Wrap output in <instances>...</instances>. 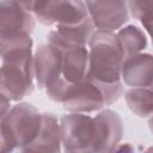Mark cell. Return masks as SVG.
I'll list each match as a JSON object with an SVG mask.
<instances>
[{
    "instance_id": "18",
    "label": "cell",
    "mask_w": 153,
    "mask_h": 153,
    "mask_svg": "<svg viewBox=\"0 0 153 153\" xmlns=\"http://www.w3.org/2000/svg\"><path fill=\"white\" fill-rule=\"evenodd\" d=\"M10 108H11V100H8L6 97H4L0 93V120L4 117V115L7 112Z\"/></svg>"
},
{
    "instance_id": "17",
    "label": "cell",
    "mask_w": 153,
    "mask_h": 153,
    "mask_svg": "<svg viewBox=\"0 0 153 153\" xmlns=\"http://www.w3.org/2000/svg\"><path fill=\"white\" fill-rule=\"evenodd\" d=\"M14 151L12 148V146L8 143L4 131H2V128H1V124H0V153L1 152H12Z\"/></svg>"
},
{
    "instance_id": "7",
    "label": "cell",
    "mask_w": 153,
    "mask_h": 153,
    "mask_svg": "<svg viewBox=\"0 0 153 153\" xmlns=\"http://www.w3.org/2000/svg\"><path fill=\"white\" fill-rule=\"evenodd\" d=\"M84 4L97 30L117 31L129 20L126 0H84Z\"/></svg>"
},
{
    "instance_id": "5",
    "label": "cell",
    "mask_w": 153,
    "mask_h": 153,
    "mask_svg": "<svg viewBox=\"0 0 153 153\" xmlns=\"http://www.w3.org/2000/svg\"><path fill=\"white\" fill-rule=\"evenodd\" d=\"M33 17L44 25L76 26L90 20L84 0H36Z\"/></svg>"
},
{
    "instance_id": "19",
    "label": "cell",
    "mask_w": 153,
    "mask_h": 153,
    "mask_svg": "<svg viewBox=\"0 0 153 153\" xmlns=\"http://www.w3.org/2000/svg\"><path fill=\"white\" fill-rule=\"evenodd\" d=\"M17 2H19L26 11H29V12H31L32 13V8H33V4H35V1L36 0H16Z\"/></svg>"
},
{
    "instance_id": "1",
    "label": "cell",
    "mask_w": 153,
    "mask_h": 153,
    "mask_svg": "<svg viewBox=\"0 0 153 153\" xmlns=\"http://www.w3.org/2000/svg\"><path fill=\"white\" fill-rule=\"evenodd\" d=\"M88 79L99 88L105 105L117 102L123 94L121 71L124 61L117 35L114 31L94 30L88 39Z\"/></svg>"
},
{
    "instance_id": "16",
    "label": "cell",
    "mask_w": 153,
    "mask_h": 153,
    "mask_svg": "<svg viewBox=\"0 0 153 153\" xmlns=\"http://www.w3.org/2000/svg\"><path fill=\"white\" fill-rule=\"evenodd\" d=\"M128 8L135 19H139L147 32L152 26V0H129Z\"/></svg>"
},
{
    "instance_id": "11",
    "label": "cell",
    "mask_w": 153,
    "mask_h": 153,
    "mask_svg": "<svg viewBox=\"0 0 153 153\" xmlns=\"http://www.w3.org/2000/svg\"><path fill=\"white\" fill-rule=\"evenodd\" d=\"M36 25L35 17L16 0H0V36L29 33Z\"/></svg>"
},
{
    "instance_id": "2",
    "label": "cell",
    "mask_w": 153,
    "mask_h": 153,
    "mask_svg": "<svg viewBox=\"0 0 153 153\" xmlns=\"http://www.w3.org/2000/svg\"><path fill=\"white\" fill-rule=\"evenodd\" d=\"M0 60V93L11 102L31 94L35 87L32 48L11 50Z\"/></svg>"
},
{
    "instance_id": "12",
    "label": "cell",
    "mask_w": 153,
    "mask_h": 153,
    "mask_svg": "<svg viewBox=\"0 0 153 153\" xmlns=\"http://www.w3.org/2000/svg\"><path fill=\"white\" fill-rule=\"evenodd\" d=\"M153 63L152 55L137 53L128 56L122 65L121 80L129 87H152Z\"/></svg>"
},
{
    "instance_id": "4",
    "label": "cell",
    "mask_w": 153,
    "mask_h": 153,
    "mask_svg": "<svg viewBox=\"0 0 153 153\" xmlns=\"http://www.w3.org/2000/svg\"><path fill=\"white\" fill-rule=\"evenodd\" d=\"M42 123V114L32 104L23 102L11 106L0 120L2 131L13 149L22 152L35 140Z\"/></svg>"
},
{
    "instance_id": "9",
    "label": "cell",
    "mask_w": 153,
    "mask_h": 153,
    "mask_svg": "<svg viewBox=\"0 0 153 153\" xmlns=\"http://www.w3.org/2000/svg\"><path fill=\"white\" fill-rule=\"evenodd\" d=\"M33 74L39 88H48L62 78L61 51L47 43L39 45L33 55Z\"/></svg>"
},
{
    "instance_id": "15",
    "label": "cell",
    "mask_w": 153,
    "mask_h": 153,
    "mask_svg": "<svg viewBox=\"0 0 153 153\" xmlns=\"http://www.w3.org/2000/svg\"><path fill=\"white\" fill-rule=\"evenodd\" d=\"M124 99L136 116L141 118L151 117L153 112V93L148 87H130L124 92Z\"/></svg>"
},
{
    "instance_id": "8",
    "label": "cell",
    "mask_w": 153,
    "mask_h": 153,
    "mask_svg": "<svg viewBox=\"0 0 153 153\" xmlns=\"http://www.w3.org/2000/svg\"><path fill=\"white\" fill-rule=\"evenodd\" d=\"M123 136V122L111 109H103L93 117V140L91 152H114Z\"/></svg>"
},
{
    "instance_id": "6",
    "label": "cell",
    "mask_w": 153,
    "mask_h": 153,
    "mask_svg": "<svg viewBox=\"0 0 153 153\" xmlns=\"http://www.w3.org/2000/svg\"><path fill=\"white\" fill-rule=\"evenodd\" d=\"M61 146L68 153L91 152L93 117L81 112H69L60 118Z\"/></svg>"
},
{
    "instance_id": "14",
    "label": "cell",
    "mask_w": 153,
    "mask_h": 153,
    "mask_svg": "<svg viewBox=\"0 0 153 153\" xmlns=\"http://www.w3.org/2000/svg\"><path fill=\"white\" fill-rule=\"evenodd\" d=\"M117 37L122 48V51L124 54V60L134 54L141 53L147 47V37L140 27L136 25H126L117 30Z\"/></svg>"
},
{
    "instance_id": "10",
    "label": "cell",
    "mask_w": 153,
    "mask_h": 153,
    "mask_svg": "<svg viewBox=\"0 0 153 153\" xmlns=\"http://www.w3.org/2000/svg\"><path fill=\"white\" fill-rule=\"evenodd\" d=\"M50 44V43H49ZM61 51L62 78L68 82H78L88 78L90 57L86 45L51 44Z\"/></svg>"
},
{
    "instance_id": "13",
    "label": "cell",
    "mask_w": 153,
    "mask_h": 153,
    "mask_svg": "<svg viewBox=\"0 0 153 153\" xmlns=\"http://www.w3.org/2000/svg\"><path fill=\"white\" fill-rule=\"evenodd\" d=\"M61 149L60 120L53 112H42V123L38 134L23 152L57 153Z\"/></svg>"
},
{
    "instance_id": "3",
    "label": "cell",
    "mask_w": 153,
    "mask_h": 153,
    "mask_svg": "<svg viewBox=\"0 0 153 153\" xmlns=\"http://www.w3.org/2000/svg\"><path fill=\"white\" fill-rule=\"evenodd\" d=\"M45 92L51 100L61 103L69 112L90 114L99 111L105 105L102 92L88 78L78 82H68L61 78L45 88Z\"/></svg>"
}]
</instances>
